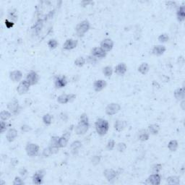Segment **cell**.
<instances>
[{
    "label": "cell",
    "instance_id": "1",
    "mask_svg": "<svg viewBox=\"0 0 185 185\" xmlns=\"http://www.w3.org/2000/svg\"><path fill=\"white\" fill-rule=\"evenodd\" d=\"M89 127H90V124H89L88 117L85 113H83L80 115L78 124L75 127V132L78 135H85L88 130Z\"/></svg>",
    "mask_w": 185,
    "mask_h": 185
},
{
    "label": "cell",
    "instance_id": "2",
    "mask_svg": "<svg viewBox=\"0 0 185 185\" xmlns=\"http://www.w3.org/2000/svg\"><path fill=\"white\" fill-rule=\"evenodd\" d=\"M95 128L100 136H104L109 130V123L106 119L99 118L95 123Z\"/></svg>",
    "mask_w": 185,
    "mask_h": 185
},
{
    "label": "cell",
    "instance_id": "3",
    "mask_svg": "<svg viewBox=\"0 0 185 185\" xmlns=\"http://www.w3.org/2000/svg\"><path fill=\"white\" fill-rule=\"evenodd\" d=\"M90 23H89V21L87 20H85L81 21L80 23H78L76 28H75V32H76V34L78 37H83L85 33L90 30Z\"/></svg>",
    "mask_w": 185,
    "mask_h": 185
},
{
    "label": "cell",
    "instance_id": "4",
    "mask_svg": "<svg viewBox=\"0 0 185 185\" xmlns=\"http://www.w3.org/2000/svg\"><path fill=\"white\" fill-rule=\"evenodd\" d=\"M7 109L8 111H9L12 114L14 115H17L19 114V112L20 111V106L19 101L17 100L16 98H13V100H11L9 103H7Z\"/></svg>",
    "mask_w": 185,
    "mask_h": 185
},
{
    "label": "cell",
    "instance_id": "5",
    "mask_svg": "<svg viewBox=\"0 0 185 185\" xmlns=\"http://www.w3.org/2000/svg\"><path fill=\"white\" fill-rule=\"evenodd\" d=\"M39 146L35 143H28L25 147L26 154L30 157L36 156L39 153Z\"/></svg>",
    "mask_w": 185,
    "mask_h": 185
},
{
    "label": "cell",
    "instance_id": "6",
    "mask_svg": "<svg viewBox=\"0 0 185 185\" xmlns=\"http://www.w3.org/2000/svg\"><path fill=\"white\" fill-rule=\"evenodd\" d=\"M121 110V106L117 103H111L106 107L105 111L106 114L109 116L115 115Z\"/></svg>",
    "mask_w": 185,
    "mask_h": 185
},
{
    "label": "cell",
    "instance_id": "7",
    "mask_svg": "<svg viewBox=\"0 0 185 185\" xmlns=\"http://www.w3.org/2000/svg\"><path fill=\"white\" fill-rule=\"evenodd\" d=\"M76 98V95L73 94V93H70V94H61L58 96L57 98V101L60 104H66L67 103L72 102Z\"/></svg>",
    "mask_w": 185,
    "mask_h": 185
},
{
    "label": "cell",
    "instance_id": "8",
    "mask_svg": "<svg viewBox=\"0 0 185 185\" xmlns=\"http://www.w3.org/2000/svg\"><path fill=\"white\" fill-rule=\"evenodd\" d=\"M31 85H30V83L28 82L26 80H22L20 83H19L18 86L17 87V91L19 95H23L25 94L28 92L30 87Z\"/></svg>",
    "mask_w": 185,
    "mask_h": 185
},
{
    "label": "cell",
    "instance_id": "9",
    "mask_svg": "<svg viewBox=\"0 0 185 185\" xmlns=\"http://www.w3.org/2000/svg\"><path fill=\"white\" fill-rule=\"evenodd\" d=\"M25 80L30 83L31 85H35L39 83V76L37 72H35L34 71H31L27 74Z\"/></svg>",
    "mask_w": 185,
    "mask_h": 185
},
{
    "label": "cell",
    "instance_id": "10",
    "mask_svg": "<svg viewBox=\"0 0 185 185\" xmlns=\"http://www.w3.org/2000/svg\"><path fill=\"white\" fill-rule=\"evenodd\" d=\"M101 49L103 51H105L106 52H109L112 50L113 47H114V41H112L111 39H103L101 43Z\"/></svg>",
    "mask_w": 185,
    "mask_h": 185
},
{
    "label": "cell",
    "instance_id": "11",
    "mask_svg": "<svg viewBox=\"0 0 185 185\" xmlns=\"http://www.w3.org/2000/svg\"><path fill=\"white\" fill-rule=\"evenodd\" d=\"M67 84V80L65 75H58L55 77L54 85L56 88H62Z\"/></svg>",
    "mask_w": 185,
    "mask_h": 185
},
{
    "label": "cell",
    "instance_id": "12",
    "mask_svg": "<svg viewBox=\"0 0 185 185\" xmlns=\"http://www.w3.org/2000/svg\"><path fill=\"white\" fill-rule=\"evenodd\" d=\"M45 172L43 170L38 171L33 176V183L34 184H41L43 183V177H44Z\"/></svg>",
    "mask_w": 185,
    "mask_h": 185
},
{
    "label": "cell",
    "instance_id": "13",
    "mask_svg": "<svg viewBox=\"0 0 185 185\" xmlns=\"http://www.w3.org/2000/svg\"><path fill=\"white\" fill-rule=\"evenodd\" d=\"M103 176L109 182H113L117 176V172L112 168H107L103 172Z\"/></svg>",
    "mask_w": 185,
    "mask_h": 185
},
{
    "label": "cell",
    "instance_id": "14",
    "mask_svg": "<svg viewBox=\"0 0 185 185\" xmlns=\"http://www.w3.org/2000/svg\"><path fill=\"white\" fill-rule=\"evenodd\" d=\"M107 53L101 47H94L91 50V55L97 59H103L106 57Z\"/></svg>",
    "mask_w": 185,
    "mask_h": 185
},
{
    "label": "cell",
    "instance_id": "15",
    "mask_svg": "<svg viewBox=\"0 0 185 185\" xmlns=\"http://www.w3.org/2000/svg\"><path fill=\"white\" fill-rule=\"evenodd\" d=\"M70 138V132H66L62 136L60 137L59 138L58 140V146L59 148H65L67 146V145L68 144L69 142V138Z\"/></svg>",
    "mask_w": 185,
    "mask_h": 185
},
{
    "label": "cell",
    "instance_id": "16",
    "mask_svg": "<svg viewBox=\"0 0 185 185\" xmlns=\"http://www.w3.org/2000/svg\"><path fill=\"white\" fill-rule=\"evenodd\" d=\"M77 40L72 39H68L65 41V43L63 45V49L65 50H72V49H75L77 46Z\"/></svg>",
    "mask_w": 185,
    "mask_h": 185
},
{
    "label": "cell",
    "instance_id": "17",
    "mask_svg": "<svg viewBox=\"0 0 185 185\" xmlns=\"http://www.w3.org/2000/svg\"><path fill=\"white\" fill-rule=\"evenodd\" d=\"M147 182H148V184L153 185H159L161 184V176L159 174V173H158V174H153L148 178Z\"/></svg>",
    "mask_w": 185,
    "mask_h": 185
},
{
    "label": "cell",
    "instance_id": "18",
    "mask_svg": "<svg viewBox=\"0 0 185 185\" xmlns=\"http://www.w3.org/2000/svg\"><path fill=\"white\" fill-rule=\"evenodd\" d=\"M9 78L14 83H18L23 78V73L20 70H13L9 73Z\"/></svg>",
    "mask_w": 185,
    "mask_h": 185
},
{
    "label": "cell",
    "instance_id": "19",
    "mask_svg": "<svg viewBox=\"0 0 185 185\" xmlns=\"http://www.w3.org/2000/svg\"><path fill=\"white\" fill-rule=\"evenodd\" d=\"M17 137V131L15 128H9L7 131L6 139L9 142H13Z\"/></svg>",
    "mask_w": 185,
    "mask_h": 185
},
{
    "label": "cell",
    "instance_id": "20",
    "mask_svg": "<svg viewBox=\"0 0 185 185\" xmlns=\"http://www.w3.org/2000/svg\"><path fill=\"white\" fill-rule=\"evenodd\" d=\"M107 83L103 80H97L93 83V88L96 92H100L106 87Z\"/></svg>",
    "mask_w": 185,
    "mask_h": 185
},
{
    "label": "cell",
    "instance_id": "21",
    "mask_svg": "<svg viewBox=\"0 0 185 185\" xmlns=\"http://www.w3.org/2000/svg\"><path fill=\"white\" fill-rule=\"evenodd\" d=\"M82 142L79 140H75L70 145V150L73 156H77L79 150L82 148Z\"/></svg>",
    "mask_w": 185,
    "mask_h": 185
},
{
    "label": "cell",
    "instance_id": "22",
    "mask_svg": "<svg viewBox=\"0 0 185 185\" xmlns=\"http://www.w3.org/2000/svg\"><path fill=\"white\" fill-rule=\"evenodd\" d=\"M127 71V66L124 63H119L114 68V72L117 75L122 76L124 75Z\"/></svg>",
    "mask_w": 185,
    "mask_h": 185
},
{
    "label": "cell",
    "instance_id": "23",
    "mask_svg": "<svg viewBox=\"0 0 185 185\" xmlns=\"http://www.w3.org/2000/svg\"><path fill=\"white\" fill-rule=\"evenodd\" d=\"M127 122L123 120H116L114 122V129L117 132H122L127 127Z\"/></svg>",
    "mask_w": 185,
    "mask_h": 185
},
{
    "label": "cell",
    "instance_id": "24",
    "mask_svg": "<svg viewBox=\"0 0 185 185\" xmlns=\"http://www.w3.org/2000/svg\"><path fill=\"white\" fill-rule=\"evenodd\" d=\"M166 48L164 46L162 45H158V46H155L153 49L152 52L154 54L156 55V56H161L162 54L166 52Z\"/></svg>",
    "mask_w": 185,
    "mask_h": 185
},
{
    "label": "cell",
    "instance_id": "25",
    "mask_svg": "<svg viewBox=\"0 0 185 185\" xmlns=\"http://www.w3.org/2000/svg\"><path fill=\"white\" fill-rule=\"evenodd\" d=\"M176 17L179 22H183L185 20V7L184 5H182L179 7L176 12Z\"/></svg>",
    "mask_w": 185,
    "mask_h": 185
},
{
    "label": "cell",
    "instance_id": "26",
    "mask_svg": "<svg viewBox=\"0 0 185 185\" xmlns=\"http://www.w3.org/2000/svg\"><path fill=\"white\" fill-rule=\"evenodd\" d=\"M175 98L177 101H182L184 99V87H179L176 89L174 93Z\"/></svg>",
    "mask_w": 185,
    "mask_h": 185
},
{
    "label": "cell",
    "instance_id": "27",
    "mask_svg": "<svg viewBox=\"0 0 185 185\" xmlns=\"http://www.w3.org/2000/svg\"><path fill=\"white\" fill-rule=\"evenodd\" d=\"M149 138H150V133H149L147 130H141L140 132H139L138 133L139 140L145 142V141L148 140Z\"/></svg>",
    "mask_w": 185,
    "mask_h": 185
},
{
    "label": "cell",
    "instance_id": "28",
    "mask_svg": "<svg viewBox=\"0 0 185 185\" xmlns=\"http://www.w3.org/2000/svg\"><path fill=\"white\" fill-rule=\"evenodd\" d=\"M150 70V66L148 63L143 62L138 67V72L142 75H146Z\"/></svg>",
    "mask_w": 185,
    "mask_h": 185
},
{
    "label": "cell",
    "instance_id": "29",
    "mask_svg": "<svg viewBox=\"0 0 185 185\" xmlns=\"http://www.w3.org/2000/svg\"><path fill=\"white\" fill-rule=\"evenodd\" d=\"M159 131H160V127H159L158 124H153L148 126V132L151 135H158L159 133Z\"/></svg>",
    "mask_w": 185,
    "mask_h": 185
},
{
    "label": "cell",
    "instance_id": "30",
    "mask_svg": "<svg viewBox=\"0 0 185 185\" xmlns=\"http://www.w3.org/2000/svg\"><path fill=\"white\" fill-rule=\"evenodd\" d=\"M12 115L13 114L10 112L9 111H7V110H4L2 111L1 113H0V119L2 121H7L8 119H9L11 118Z\"/></svg>",
    "mask_w": 185,
    "mask_h": 185
},
{
    "label": "cell",
    "instance_id": "31",
    "mask_svg": "<svg viewBox=\"0 0 185 185\" xmlns=\"http://www.w3.org/2000/svg\"><path fill=\"white\" fill-rule=\"evenodd\" d=\"M166 182L169 184H176L178 185L180 184V178L176 176H171L167 178Z\"/></svg>",
    "mask_w": 185,
    "mask_h": 185
},
{
    "label": "cell",
    "instance_id": "32",
    "mask_svg": "<svg viewBox=\"0 0 185 185\" xmlns=\"http://www.w3.org/2000/svg\"><path fill=\"white\" fill-rule=\"evenodd\" d=\"M179 147V143L177 142V140H172L169 141V142H168V150L170 151H172V152H174V151H176L177 150Z\"/></svg>",
    "mask_w": 185,
    "mask_h": 185
},
{
    "label": "cell",
    "instance_id": "33",
    "mask_svg": "<svg viewBox=\"0 0 185 185\" xmlns=\"http://www.w3.org/2000/svg\"><path fill=\"white\" fill-rule=\"evenodd\" d=\"M74 63L77 67H82L84 66L85 64L86 63V59H85L84 57H78V58H77L76 59H75Z\"/></svg>",
    "mask_w": 185,
    "mask_h": 185
},
{
    "label": "cell",
    "instance_id": "34",
    "mask_svg": "<svg viewBox=\"0 0 185 185\" xmlns=\"http://www.w3.org/2000/svg\"><path fill=\"white\" fill-rule=\"evenodd\" d=\"M52 119H53V117L51 116L50 114H46L45 115H43L42 120L43 122L46 125H50L52 122Z\"/></svg>",
    "mask_w": 185,
    "mask_h": 185
},
{
    "label": "cell",
    "instance_id": "35",
    "mask_svg": "<svg viewBox=\"0 0 185 185\" xmlns=\"http://www.w3.org/2000/svg\"><path fill=\"white\" fill-rule=\"evenodd\" d=\"M103 73L105 76L107 77H110L113 74V69L110 66H106L103 69Z\"/></svg>",
    "mask_w": 185,
    "mask_h": 185
},
{
    "label": "cell",
    "instance_id": "36",
    "mask_svg": "<svg viewBox=\"0 0 185 185\" xmlns=\"http://www.w3.org/2000/svg\"><path fill=\"white\" fill-rule=\"evenodd\" d=\"M162 169V165L161 164H156L153 165V166L151 167V172L153 174H158L161 172V170Z\"/></svg>",
    "mask_w": 185,
    "mask_h": 185
},
{
    "label": "cell",
    "instance_id": "37",
    "mask_svg": "<svg viewBox=\"0 0 185 185\" xmlns=\"http://www.w3.org/2000/svg\"><path fill=\"white\" fill-rule=\"evenodd\" d=\"M8 20H9L11 21H13V23H15V22H16L17 20V14H16V10L15 9H13V10L10 11L9 13V15H8Z\"/></svg>",
    "mask_w": 185,
    "mask_h": 185
},
{
    "label": "cell",
    "instance_id": "38",
    "mask_svg": "<svg viewBox=\"0 0 185 185\" xmlns=\"http://www.w3.org/2000/svg\"><path fill=\"white\" fill-rule=\"evenodd\" d=\"M48 46L51 49H54L58 46V41L56 39H50L48 41Z\"/></svg>",
    "mask_w": 185,
    "mask_h": 185
},
{
    "label": "cell",
    "instance_id": "39",
    "mask_svg": "<svg viewBox=\"0 0 185 185\" xmlns=\"http://www.w3.org/2000/svg\"><path fill=\"white\" fill-rule=\"evenodd\" d=\"M158 40L161 43H166L169 40V37H168V35L166 33H162V34L159 35Z\"/></svg>",
    "mask_w": 185,
    "mask_h": 185
},
{
    "label": "cell",
    "instance_id": "40",
    "mask_svg": "<svg viewBox=\"0 0 185 185\" xmlns=\"http://www.w3.org/2000/svg\"><path fill=\"white\" fill-rule=\"evenodd\" d=\"M127 145L125 144L124 142H119L117 145V149L119 152L120 153H123L127 149Z\"/></svg>",
    "mask_w": 185,
    "mask_h": 185
},
{
    "label": "cell",
    "instance_id": "41",
    "mask_svg": "<svg viewBox=\"0 0 185 185\" xmlns=\"http://www.w3.org/2000/svg\"><path fill=\"white\" fill-rule=\"evenodd\" d=\"M115 146H116V142H115V141L114 140H109L108 142H107L106 148L108 150L111 151L115 148Z\"/></svg>",
    "mask_w": 185,
    "mask_h": 185
},
{
    "label": "cell",
    "instance_id": "42",
    "mask_svg": "<svg viewBox=\"0 0 185 185\" xmlns=\"http://www.w3.org/2000/svg\"><path fill=\"white\" fill-rule=\"evenodd\" d=\"M42 26H43V21L41 20H39L34 25L35 31L38 33L40 31H41V28H42Z\"/></svg>",
    "mask_w": 185,
    "mask_h": 185
},
{
    "label": "cell",
    "instance_id": "43",
    "mask_svg": "<svg viewBox=\"0 0 185 185\" xmlns=\"http://www.w3.org/2000/svg\"><path fill=\"white\" fill-rule=\"evenodd\" d=\"M86 59V61L88 64H91V65H94V64H96L97 61H98V60H97V58H95V57H93L92 55L91 56H88V57H87Z\"/></svg>",
    "mask_w": 185,
    "mask_h": 185
},
{
    "label": "cell",
    "instance_id": "44",
    "mask_svg": "<svg viewBox=\"0 0 185 185\" xmlns=\"http://www.w3.org/2000/svg\"><path fill=\"white\" fill-rule=\"evenodd\" d=\"M13 185H23L25 184V182H24L23 179L19 176H16L15 178V179L13 181Z\"/></svg>",
    "mask_w": 185,
    "mask_h": 185
},
{
    "label": "cell",
    "instance_id": "45",
    "mask_svg": "<svg viewBox=\"0 0 185 185\" xmlns=\"http://www.w3.org/2000/svg\"><path fill=\"white\" fill-rule=\"evenodd\" d=\"M7 129V124L5 121H2L0 122V130H1V134H3L4 132H6Z\"/></svg>",
    "mask_w": 185,
    "mask_h": 185
},
{
    "label": "cell",
    "instance_id": "46",
    "mask_svg": "<svg viewBox=\"0 0 185 185\" xmlns=\"http://www.w3.org/2000/svg\"><path fill=\"white\" fill-rule=\"evenodd\" d=\"M101 161V157L99 156H93L92 159H91V161H92V164L93 165H98L99 163H100Z\"/></svg>",
    "mask_w": 185,
    "mask_h": 185
},
{
    "label": "cell",
    "instance_id": "47",
    "mask_svg": "<svg viewBox=\"0 0 185 185\" xmlns=\"http://www.w3.org/2000/svg\"><path fill=\"white\" fill-rule=\"evenodd\" d=\"M14 25H15V23H13V21L9 20L8 19H7L5 20V25L7 28H13L14 26Z\"/></svg>",
    "mask_w": 185,
    "mask_h": 185
},
{
    "label": "cell",
    "instance_id": "48",
    "mask_svg": "<svg viewBox=\"0 0 185 185\" xmlns=\"http://www.w3.org/2000/svg\"><path fill=\"white\" fill-rule=\"evenodd\" d=\"M21 130L23 131V132H28L31 130V127L27 124H23V126L21 127Z\"/></svg>",
    "mask_w": 185,
    "mask_h": 185
},
{
    "label": "cell",
    "instance_id": "49",
    "mask_svg": "<svg viewBox=\"0 0 185 185\" xmlns=\"http://www.w3.org/2000/svg\"><path fill=\"white\" fill-rule=\"evenodd\" d=\"M20 174L21 176H26L27 174H28V171L25 169V168H22L20 170Z\"/></svg>",
    "mask_w": 185,
    "mask_h": 185
},
{
    "label": "cell",
    "instance_id": "50",
    "mask_svg": "<svg viewBox=\"0 0 185 185\" xmlns=\"http://www.w3.org/2000/svg\"><path fill=\"white\" fill-rule=\"evenodd\" d=\"M184 103H185V101H184V100H182V102H181V106H182V109H183V110H184Z\"/></svg>",
    "mask_w": 185,
    "mask_h": 185
},
{
    "label": "cell",
    "instance_id": "51",
    "mask_svg": "<svg viewBox=\"0 0 185 185\" xmlns=\"http://www.w3.org/2000/svg\"><path fill=\"white\" fill-rule=\"evenodd\" d=\"M90 3H91V2H81V4H82V5H83V4H85V5H83V6H86V5H88V4H90Z\"/></svg>",
    "mask_w": 185,
    "mask_h": 185
}]
</instances>
